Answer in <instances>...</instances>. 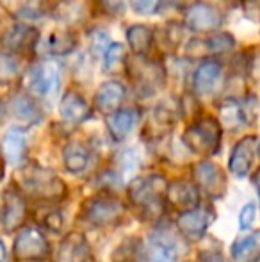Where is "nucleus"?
I'll return each mask as SVG.
<instances>
[{
	"mask_svg": "<svg viewBox=\"0 0 260 262\" xmlns=\"http://www.w3.org/2000/svg\"><path fill=\"white\" fill-rule=\"evenodd\" d=\"M257 154V136H244L235 143L228 159V169L237 177L244 179L253 166V159Z\"/></svg>",
	"mask_w": 260,
	"mask_h": 262,
	"instance_id": "15",
	"label": "nucleus"
},
{
	"mask_svg": "<svg viewBox=\"0 0 260 262\" xmlns=\"http://www.w3.org/2000/svg\"><path fill=\"white\" fill-rule=\"evenodd\" d=\"M0 7L16 20H38L49 9V0H0Z\"/></svg>",
	"mask_w": 260,
	"mask_h": 262,
	"instance_id": "22",
	"label": "nucleus"
},
{
	"mask_svg": "<svg viewBox=\"0 0 260 262\" xmlns=\"http://www.w3.org/2000/svg\"><path fill=\"white\" fill-rule=\"evenodd\" d=\"M2 175H4V161H2V157H0V179H2Z\"/></svg>",
	"mask_w": 260,
	"mask_h": 262,
	"instance_id": "43",
	"label": "nucleus"
},
{
	"mask_svg": "<svg viewBox=\"0 0 260 262\" xmlns=\"http://www.w3.org/2000/svg\"><path fill=\"white\" fill-rule=\"evenodd\" d=\"M166 177L159 173L152 175L135 177L129 184V200L134 207H137L145 216L159 217L160 212L164 210V196L168 189Z\"/></svg>",
	"mask_w": 260,
	"mask_h": 262,
	"instance_id": "1",
	"label": "nucleus"
},
{
	"mask_svg": "<svg viewBox=\"0 0 260 262\" xmlns=\"http://www.w3.org/2000/svg\"><path fill=\"white\" fill-rule=\"evenodd\" d=\"M230 253H232V259L237 262L257 260L260 257V230L237 237L230 248Z\"/></svg>",
	"mask_w": 260,
	"mask_h": 262,
	"instance_id": "27",
	"label": "nucleus"
},
{
	"mask_svg": "<svg viewBox=\"0 0 260 262\" xmlns=\"http://www.w3.org/2000/svg\"><path fill=\"white\" fill-rule=\"evenodd\" d=\"M2 152L4 157L13 166L23 164L25 154H27V139H25L23 128L13 127L2 136Z\"/></svg>",
	"mask_w": 260,
	"mask_h": 262,
	"instance_id": "25",
	"label": "nucleus"
},
{
	"mask_svg": "<svg viewBox=\"0 0 260 262\" xmlns=\"http://www.w3.org/2000/svg\"><path fill=\"white\" fill-rule=\"evenodd\" d=\"M223 128L210 114H200L182 134L184 145L196 156H216L221 148Z\"/></svg>",
	"mask_w": 260,
	"mask_h": 262,
	"instance_id": "2",
	"label": "nucleus"
},
{
	"mask_svg": "<svg viewBox=\"0 0 260 262\" xmlns=\"http://www.w3.org/2000/svg\"><path fill=\"white\" fill-rule=\"evenodd\" d=\"M59 114L66 123L80 125L93 116V109L79 91L68 90L59 102Z\"/></svg>",
	"mask_w": 260,
	"mask_h": 262,
	"instance_id": "20",
	"label": "nucleus"
},
{
	"mask_svg": "<svg viewBox=\"0 0 260 262\" xmlns=\"http://www.w3.org/2000/svg\"><path fill=\"white\" fill-rule=\"evenodd\" d=\"M257 154H258V157H260V143L257 145Z\"/></svg>",
	"mask_w": 260,
	"mask_h": 262,
	"instance_id": "44",
	"label": "nucleus"
},
{
	"mask_svg": "<svg viewBox=\"0 0 260 262\" xmlns=\"http://www.w3.org/2000/svg\"><path fill=\"white\" fill-rule=\"evenodd\" d=\"M109 34L105 31H94L91 34V50L94 54H104L109 49Z\"/></svg>",
	"mask_w": 260,
	"mask_h": 262,
	"instance_id": "36",
	"label": "nucleus"
},
{
	"mask_svg": "<svg viewBox=\"0 0 260 262\" xmlns=\"http://www.w3.org/2000/svg\"><path fill=\"white\" fill-rule=\"evenodd\" d=\"M125 98H127V88L120 80H105L94 91L93 105L98 113H102L104 116H109V114L122 109Z\"/></svg>",
	"mask_w": 260,
	"mask_h": 262,
	"instance_id": "14",
	"label": "nucleus"
},
{
	"mask_svg": "<svg viewBox=\"0 0 260 262\" xmlns=\"http://www.w3.org/2000/svg\"><path fill=\"white\" fill-rule=\"evenodd\" d=\"M0 262H7V253H6V246L0 241Z\"/></svg>",
	"mask_w": 260,
	"mask_h": 262,
	"instance_id": "41",
	"label": "nucleus"
},
{
	"mask_svg": "<svg viewBox=\"0 0 260 262\" xmlns=\"http://www.w3.org/2000/svg\"><path fill=\"white\" fill-rule=\"evenodd\" d=\"M11 118L16 121L21 127H31L41 121L43 113L41 107L38 105V102L34 100V97H31L29 93H16L11 98L9 105H7Z\"/></svg>",
	"mask_w": 260,
	"mask_h": 262,
	"instance_id": "16",
	"label": "nucleus"
},
{
	"mask_svg": "<svg viewBox=\"0 0 260 262\" xmlns=\"http://www.w3.org/2000/svg\"><path fill=\"white\" fill-rule=\"evenodd\" d=\"M177 245L160 232V234H153L150 239L148 257L145 262H173L177 259Z\"/></svg>",
	"mask_w": 260,
	"mask_h": 262,
	"instance_id": "29",
	"label": "nucleus"
},
{
	"mask_svg": "<svg viewBox=\"0 0 260 262\" xmlns=\"http://www.w3.org/2000/svg\"><path fill=\"white\" fill-rule=\"evenodd\" d=\"M255 182H257V186H258V196H260V171L257 173V177H255Z\"/></svg>",
	"mask_w": 260,
	"mask_h": 262,
	"instance_id": "42",
	"label": "nucleus"
},
{
	"mask_svg": "<svg viewBox=\"0 0 260 262\" xmlns=\"http://www.w3.org/2000/svg\"><path fill=\"white\" fill-rule=\"evenodd\" d=\"M139 120V113L135 109H120L116 113L105 116V127L114 141H123L132 132Z\"/></svg>",
	"mask_w": 260,
	"mask_h": 262,
	"instance_id": "24",
	"label": "nucleus"
},
{
	"mask_svg": "<svg viewBox=\"0 0 260 262\" xmlns=\"http://www.w3.org/2000/svg\"><path fill=\"white\" fill-rule=\"evenodd\" d=\"M164 0H132V9L137 14H153L162 7Z\"/></svg>",
	"mask_w": 260,
	"mask_h": 262,
	"instance_id": "34",
	"label": "nucleus"
},
{
	"mask_svg": "<svg viewBox=\"0 0 260 262\" xmlns=\"http://www.w3.org/2000/svg\"><path fill=\"white\" fill-rule=\"evenodd\" d=\"M193 182L208 198H223L228 187L225 171L208 159L193 164Z\"/></svg>",
	"mask_w": 260,
	"mask_h": 262,
	"instance_id": "8",
	"label": "nucleus"
},
{
	"mask_svg": "<svg viewBox=\"0 0 260 262\" xmlns=\"http://www.w3.org/2000/svg\"><path fill=\"white\" fill-rule=\"evenodd\" d=\"M45 225H46V228H50L52 232H59L61 228H63V216H61L57 210H54V212L46 214Z\"/></svg>",
	"mask_w": 260,
	"mask_h": 262,
	"instance_id": "39",
	"label": "nucleus"
},
{
	"mask_svg": "<svg viewBox=\"0 0 260 262\" xmlns=\"http://www.w3.org/2000/svg\"><path fill=\"white\" fill-rule=\"evenodd\" d=\"M27 217V202L23 194L14 187H7L2 196L0 207V223L6 232H14L23 225Z\"/></svg>",
	"mask_w": 260,
	"mask_h": 262,
	"instance_id": "12",
	"label": "nucleus"
},
{
	"mask_svg": "<svg viewBox=\"0 0 260 262\" xmlns=\"http://www.w3.org/2000/svg\"><path fill=\"white\" fill-rule=\"evenodd\" d=\"M214 209L212 207H196L189 212L178 214L177 221V230L182 237H185L187 241H200L205 235L207 228L210 227V223L214 221Z\"/></svg>",
	"mask_w": 260,
	"mask_h": 262,
	"instance_id": "10",
	"label": "nucleus"
},
{
	"mask_svg": "<svg viewBox=\"0 0 260 262\" xmlns=\"http://www.w3.org/2000/svg\"><path fill=\"white\" fill-rule=\"evenodd\" d=\"M223 73V64L218 59H203L193 75V90L196 95H208L216 90Z\"/></svg>",
	"mask_w": 260,
	"mask_h": 262,
	"instance_id": "21",
	"label": "nucleus"
},
{
	"mask_svg": "<svg viewBox=\"0 0 260 262\" xmlns=\"http://www.w3.org/2000/svg\"><path fill=\"white\" fill-rule=\"evenodd\" d=\"M61 66L54 59H43L29 72V90L39 98H50L59 91Z\"/></svg>",
	"mask_w": 260,
	"mask_h": 262,
	"instance_id": "7",
	"label": "nucleus"
},
{
	"mask_svg": "<svg viewBox=\"0 0 260 262\" xmlns=\"http://www.w3.org/2000/svg\"><path fill=\"white\" fill-rule=\"evenodd\" d=\"M20 62L16 55L2 52L0 54V84H11L20 77Z\"/></svg>",
	"mask_w": 260,
	"mask_h": 262,
	"instance_id": "33",
	"label": "nucleus"
},
{
	"mask_svg": "<svg viewBox=\"0 0 260 262\" xmlns=\"http://www.w3.org/2000/svg\"><path fill=\"white\" fill-rule=\"evenodd\" d=\"M255 221V205L253 204H248L241 209V214H239V227L241 230H248V228L253 225Z\"/></svg>",
	"mask_w": 260,
	"mask_h": 262,
	"instance_id": "38",
	"label": "nucleus"
},
{
	"mask_svg": "<svg viewBox=\"0 0 260 262\" xmlns=\"http://www.w3.org/2000/svg\"><path fill=\"white\" fill-rule=\"evenodd\" d=\"M125 214V205L122 200L111 194H98L84 204L82 220L93 227H111L116 225Z\"/></svg>",
	"mask_w": 260,
	"mask_h": 262,
	"instance_id": "5",
	"label": "nucleus"
},
{
	"mask_svg": "<svg viewBox=\"0 0 260 262\" xmlns=\"http://www.w3.org/2000/svg\"><path fill=\"white\" fill-rule=\"evenodd\" d=\"M127 64V50L122 43H111L104 52V70L107 73H118Z\"/></svg>",
	"mask_w": 260,
	"mask_h": 262,
	"instance_id": "31",
	"label": "nucleus"
},
{
	"mask_svg": "<svg viewBox=\"0 0 260 262\" xmlns=\"http://www.w3.org/2000/svg\"><path fill=\"white\" fill-rule=\"evenodd\" d=\"M223 13L210 2H193L187 6L184 14L185 29L198 34H214L223 25Z\"/></svg>",
	"mask_w": 260,
	"mask_h": 262,
	"instance_id": "6",
	"label": "nucleus"
},
{
	"mask_svg": "<svg viewBox=\"0 0 260 262\" xmlns=\"http://www.w3.org/2000/svg\"><path fill=\"white\" fill-rule=\"evenodd\" d=\"M127 45L135 57H146L153 45V31L145 24H132L125 32Z\"/></svg>",
	"mask_w": 260,
	"mask_h": 262,
	"instance_id": "26",
	"label": "nucleus"
},
{
	"mask_svg": "<svg viewBox=\"0 0 260 262\" xmlns=\"http://www.w3.org/2000/svg\"><path fill=\"white\" fill-rule=\"evenodd\" d=\"M50 252V246L43 232L34 227H27L16 235L14 241V257L18 260L38 262L43 260Z\"/></svg>",
	"mask_w": 260,
	"mask_h": 262,
	"instance_id": "9",
	"label": "nucleus"
},
{
	"mask_svg": "<svg viewBox=\"0 0 260 262\" xmlns=\"http://www.w3.org/2000/svg\"><path fill=\"white\" fill-rule=\"evenodd\" d=\"M56 262H97V259L86 235L80 232H72L61 243Z\"/></svg>",
	"mask_w": 260,
	"mask_h": 262,
	"instance_id": "18",
	"label": "nucleus"
},
{
	"mask_svg": "<svg viewBox=\"0 0 260 262\" xmlns=\"http://www.w3.org/2000/svg\"><path fill=\"white\" fill-rule=\"evenodd\" d=\"M54 16L69 27V25L82 21L84 11L82 6L79 2H75V0H63V2L57 4L56 11H54Z\"/></svg>",
	"mask_w": 260,
	"mask_h": 262,
	"instance_id": "32",
	"label": "nucleus"
},
{
	"mask_svg": "<svg viewBox=\"0 0 260 262\" xmlns=\"http://www.w3.org/2000/svg\"><path fill=\"white\" fill-rule=\"evenodd\" d=\"M241 6L248 20L260 24V0H241Z\"/></svg>",
	"mask_w": 260,
	"mask_h": 262,
	"instance_id": "37",
	"label": "nucleus"
},
{
	"mask_svg": "<svg viewBox=\"0 0 260 262\" xmlns=\"http://www.w3.org/2000/svg\"><path fill=\"white\" fill-rule=\"evenodd\" d=\"M127 0H98V6L109 16H120L125 11Z\"/></svg>",
	"mask_w": 260,
	"mask_h": 262,
	"instance_id": "35",
	"label": "nucleus"
},
{
	"mask_svg": "<svg viewBox=\"0 0 260 262\" xmlns=\"http://www.w3.org/2000/svg\"><path fill=\"white\" fill-rule=\"evenodd\" d=\"M235 49V38L230 32H214L207 39H193L187 43L189 55H223Z\"/></svg>",
	"mask_w": 260,
	"mask_h": 262,
	"instance_id": "19",
	"label": "nucleus"
},
{
	"mask_svg": "<svg viewBox=\"0 0 260 262\" xmlns=\"http://www.w3.org/2000/svg\"><path fill=\"white\" fill-rule=\"evenodd\" d=\"M79 47L77 34L69 29H59L54 31L49 38V50L52 55H68L75 52Z\"/></svg>",
	"mask_w": 260,
	"mask_h": 262,
	"instance_id": "30",
	"label": "nucleus"
},
{
	"mask_svg": "<svg viewBox=\"0 0 260 262\" xmlns=\"http://www.w3.org/2000/svg\"><path fill=\"white\" fill-rule=\"evenodd\" d=\"M23 186L31 196L43 202H61L66 196V184L54 171L41 166L27 168Z\"/></svg>",
	"mask_w": 260,
	"mask_h": 262,
	"instance_id": "3",
	"label": "nucleus"
},
{
	"mask_svg": "<svg viewBox=\"0 0 260 262\" xmlns=\"http://www.w3.org/2000/svg\"><path fill=\"white\" fill-rule=\"evenodd\" d=\"M218 118L223 130L237 132L248 125V113L243 102L233 97H225L218 102Z\"/></svg>",
	"mask_w": 260,
	"mask_h": 262,
	"instance_id": "17",
	"label": "nucleus"
},
{
	"mask_svg": "<svg viewBox=\"0 0 260 262\" xmlns=\"http://www.w3.org/2000/svg\"><path fill=\"white\" fill-rule=\"evenodd\" d=\"M125 68H129V77L135 86V91L143 97H152L159 88L164 86L166 72L162 62L145 57H137L134 62H129L127 59Z\"/></svg>",
	"mask_w": 260,
	"mask_h": 262,
	"instance_id": "4",
	"label": "nucleus"
},
{
	"mask_svg": "<svg viewBox=\"0 0 260 262\" xmlns=\"http://www.w3.org/2000/svg\"><path fill=\"white\" fill-rule=\"evenodd\" d=\"M175 121H177V118H175L173 111L168 105L159 104L157 107H153L148 120H146L145 136H148V139H160L162 136L170 134Z\"/></svg>",
	"mask_w": 260,
	"mask_h": 262,
	"instance_id": "23",
	"label": "nucleus"
},
{
	"mask_svg": "<svg viewBox=\"0 0 260 262\" xmlns=\"http://www.w3.org/2000/svg\"><path fill=\"white\" fill-rule=\"evenodd\" d=\"M63 162L64 168L73 175H79L89 164V148L84 143L72 141L63 148Z\"/></svg>",
	"mask_w": 260,
	"mask_h": 262,
	"instance_id": "28",
	"label": "nucleus"
},
{
	"mask_svg": "<svg viewBox=\"0 0 260 262\" xmlns=\"http://www.w3.org/2000/svg\"><path fill=\"white\" fill-rule=\"evenodd\" d=\"M39 41V31L32 25L16 24L11 29H7L2 34L0 45L7 54H29L34 50L36 43Z\"/></svg>",
	"mask_w": 260,
	"mask_h": 262,
	"instance_id": "11",
	"label": "nucleus"
},
{
	"mask_svg": "<svg viewBox=\"0 0 260 262\" xmlns=\"http://www.w3.org/2000/svg\"><path fill=\"white\" fill-rule=\"evenodd\" d=\"M164 200L170 204L171 209H175L178 214H182L200 207L201 193L191 180H177V182L168 184Z\"/></svg>",
	"mask_w": 260,
	"mask_h": 262,
	"instance_id": "13",
	"label": "nucleus"
},
{
	"mask_svg": "<svg viewBox=\"0 0 260 262\" xmlns=\"http://www.w3.org/2000/svg\"><path fill=\"white\" fill-rule=\"evenodd\" d=\"M198 262H225V259H223L221 252H218V250H205V252L200 253Z\"/></svg>",
	"mask_w": 260,
	"mask_h": 262,
	"instance_id": "40",
	"label": "nucleus"
}]
</instances>
